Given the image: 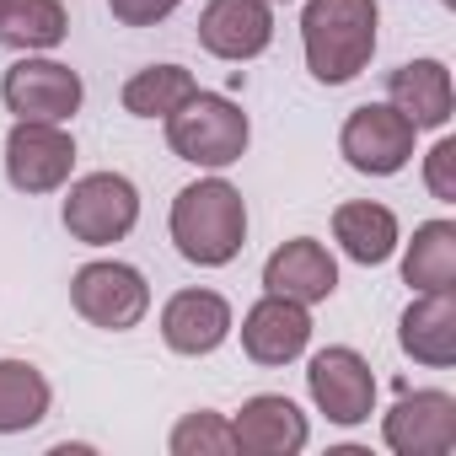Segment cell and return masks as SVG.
I'll return each instance as SVG.
<instances>
[{
	"mask_svg": "<svg viewBox=\"0 0 456 456\" xmlns=\"http://www.w3.org/2000/svg\"><path fill=\"white\" fill-rule=\"evenodd\" d=\"M264 290L269 296H285V301H301V306H317L338 290V264L322 242L312 237H296L285 242L280 253H269L264 264Z\"/></svg>",
	"mask_w": 456,
	"mask_h": 456,
	"instance_id": "9a60e30c",
	"label": "cell"
},
{
	"mask_svg": "<svg viewBox=\"0 0 456 456\" xmlns=\"http://www.w3.org/2000/svg\"><path fill=\"white\" fill-rule=\"evenodd\" d=\"M49 403H54V392H49L38 365L0 360V435H22V429L44 424Z\"/></svg>",
	"mask_w": 456,
	"mask_h": 456,
	"instance_id": "44dd1931",
	"label": "cell"
},
{
	"mask_svg": "<svg viewBox=\"0 0 456 456\" xmlns=\"http://www.w3.org/2000/svg\"><path fill=\"white\" fill-rule=\"evenodd\" d=\"M193 92H199V81H193L183 65H151V70H140V76L124 81V108H129L134 118H167V113H177Z\"/></svg>",
	"mask_w": 456,
	"mask_h": 456,
	"instance_id": "7402d4cb",
	"label": "cell"
},
{
	"mask_svg": "<svg viewBox=\"0 0 456 456\" xmlns=\"http://www.w3.org/2000/svg\"><path fill=\"white\" fill-rule=\"evenodd\" d=\"M403 280L413 290H456V220L413 225V242L403 253Z\"/></svg>",
	"mask_w": 456,
	"mask_h": 456,
	"instance_id": "d6986e66",
	"label": "cell"
},
{
	"mask_svg": "<svg viewBox=\"0 0 456 456\" xmlns=\"http://www.w3.org/2000/svg\"><path fill=\"white\" fill-rule=\"evenodd\" d=\"M253 140V124L248 113L232 102V97H220V92H193L177 113H167V145L177 161H193V167H232L242 161Z\"/></svg>",
	"mask_w": 456,
	"mask_h": 456,
	"instance_id": "3957f363",
	"label": "cell"
},
{
	"mask_svg": "<svg viewBox=\"0 0 456 456\" xmlns=\"http://www.w3.org/2000/svg\"><path fill=\"white\" fill-rule=\"evenodd\" d=\"M177 6H183V0H108V12H113L124 28H156V22H167Z\"/></svg>",
	"mask_w": 456,
	"mask_h": 456,
	"instance_id": "d4e9b609",
	"label": "cell"
},
{
	"mask_svg": "<svg viewBox=\"0 0 456 456\" xmlns=\"http://www.w3.org/2000/svg\"><path fill=\"white\" fill-rule=\"evenodd\" d=\"M172 242L199 269H225L248 242V204L225 177H199L172 199Z\"/></svg>",
	"mask_w": 456,
	"mask_h": 456,
	"instance_id": "6da1fadb",
	"label": "cell"
},
{
	"mask_svg": "<svg viewBox=\"0 0 456 456\" xmlns=\"http://www.w3.org/2000/svg\"><path fill=\"white\" fill-rule=\"evenodd\" d=\"M70 33V17L60 0H0V44L17 54L60 49Z\"/></svg>",
	"mask_w": 456,
	"mask_h": 456,
	"instance_id": "ffe728a7",
	"label": "cell"
},
{
	"mask_svg": "<svg viewBox=\"0 0 456 456\" xmlns=\"http://www.w3.org/2000/svg\"><path fill=\"white\" fill-rule=\"evenodd\" d=\"M312 344V317L301 301L285 296H264L248 317H242V349L253 365H290L301 360Z\"/></svg>",
	"mask_w": 456,
	"mask_h": 456,
	"instance_id": "5bb4252c",
	"label": "cell"
},
{
	"mask_svg": "<svg viewBox=\"0 0 456 456\" xmlns=\"http://www.w3.org/2000/svg\"><path fill=\"white\" fill-rule=\"evenodd\" d=\"M413 140L419 129L392 108V102H365L344 118V134H338V151L354 172L365 177H392L413 161Z\"/></svg>",
	"mask_w": 456,
	"mask_h": 456,
	"instance_id": "52a82bcc",
	"label": "cell"
},
{
	"mask_svg": "<svg viewBox=\"0 0 456 456\" xmlns=\"http://www.w3.org/2000/svg\"><path fill=\"white\" fill-rule=\"evenodd\" d=\"M424 183L440 204L456 199V140H435V151L424 156Z\"/></svg>",
	"mask_w": 456,
	"mask_h": 456,
	"instance_id": "cb8c5ba5",
	"label": "cell"
},
{
	"mask_svg": "<svg viewBox=\"0 0 456 456\" xmlns=\"http://www.w3.org/2000/svg\"><path fill=\"white\" fill-rule=\"evenodd\" d=\"M387 102L413 124V129H445L456 108L451 70L440 60H408L387 76Z\"/></svg>",
	"mask_w": 456,
	"mask_h": 456,
	"instance_id": "2e32d148",
	"label": "cell"
},
{
	"mask_svg": "<svg viewBox=\"0 0 456 456\" xmlns=\"http://www.w3.org/2000/svg\"><path fill=\"white\" fill-rule=\"evenodd\" d=\"M65 232L86 248H108V242H124L140 220V188L124 177V172H86L70 183L65 193Z\"/></svg>",
	"mask_w": 456,
	"mask_h": 456,
	"instance_id": "277c9868",
	"label": "cell"
},
{
	"mask_svg": "<svg viewBox=\"0 0 456 456\" xmlns=\"http://www.w3.org/2000/svg\"><path fill=\"white\" fill-rule=\"evenodd\" d=\"M70 306L102 333H129L151 312V285L134 264L97 258V264H81L70 274Z\"/></svg>",
	"mask_w": 456,
	"mask_h": 456,
	"instance_id": "5b68a950",
	"label": "cell"
},
{
	"mask_svg": "<svg viewBox=\"0 0 456 456\" xmlns=\"http://www.w3.org/2000/svg\"><path fill=\"white\" fill-rule=\"evenodd\" d=\"M269 6H280V0H269Z\"/></svg>",
	"mask_w": 456,
	"mask_h": 456,
	"instance_id": "4316f807",
	"label": "cell"
},
{
	"mask_svg": "<svg viewBox=\"0 0 456 456\" xmlns=\"http://www.w3.org/2000/svg\"><path fill=\"white\" fill-rule=\"evenodd\" d=\"M306 392L317 403V413H328V424H365L376 413V376H370V360L360 349H317L312 365H306Z\"/></svg>",
	"mask_w": 456,
	"mask_h": 456,
	"instance_id": "8992f818",
	"label": "cell"
},
{
	"mask_svg": "<svg viewBox=\"0 0 456 456\" xmlns=\"http://www.w3.org/2000/svg\"><path fill=\"white\" fill-rule=\"evenodd\" d=\"M397 344L408 360L429 370L456 365V290H419V301L403 312Z\"/></svg>",
	"mask_w": 456,
	"mask_h": 456,
	"instance_id": "e0dca14e",
	"label": "cell"
},
{
	"mask_svg": "<svg viewBox=\"0 0 456 456\" xmlns=\"http://www.w3.org/2000/svg\"><path fill=\"white\" fill-rule=\"evenodd\" d=\"M381 440L397 456H451L456 451V397L440 387L403 392L381 419Z\"/></svg>",
	"mask_w": 456,
	"mask_h": 456,
	"instance_id": "9c48e42d",
	"label": "cell"
},
{
	"mask_svg": "<svg viewBox=\"0 0 456 456\" xmlns=\"http://www.w3.org/2000/svg\"><path fill=\"white\" fill-rule=\"evenodd\" d=\"M440 6H456V0H440Z\"/></svg>",
	"mask_w": 456,
	"mask_h": 456,
	"instance_id": "484cf974",
	"label": "cell"
},
{
	"mask_svg": "<svg viewBox=\"0 0 456 456\" xmlns=\"http://www.w3.org/2000/svg\"><path fill=\"white\" fill-rule=\"evenodd\" d=\"M333 242H338L354 264L376 269V264H387V258L397 253V215H392L387 204H370V199L338 204V209H333Z\"/></svg>",
	"mask_w": 456,
	"mask_h": 456,
	"instance_id": "ac0fdd59",
	"label": "cell"
},
{
	"mask_svg": "<svg viewBox=\"0 0 456 456\" xmlns=\"http://www.w3.org/2000/svg\"><path fill=\"white\" fill-rule=\"evenodd\" d=\"M232 435H237V451H248V456H296V451H306L312 424L290 397L258 392V397H248L237 408Z\"/></svg>",
	"mask_w": 456,
	"mask_h": 456,
	"instance_id": "7c38bea8",
	"label": "cell"
},
{
	"mask_svg": "<svg viewBox=\"0 0 456 456\" xmlns=\"http://www.w3.org/2000/svg\"><path fill=\"white\" fill-rule=\"evenodd\" d=\"M199 44L215 60H258L274 44V6L269 0H209L199 12Z\"/></svg>",
	"mask_w": 456,
	"mask_h": 456,
	"instance_id": "8fae6325",
	"label": "cell"
},
{
	"mask_svg": "<svg viewBox=\"0 0 456 456\" xmlns=\"http://www.w3.org/2000/svg\"><path fill=\"white\" fill-rule=\"evenodd\" d=\"M0 97H6V108H12L17 118H28V124H65V118H76L86 86H81V76H76L70 65H60V60H33V54H28V60H17V65L6 70Z\"/></svg>",
	"mask_w": 456,
	"mask_h": 456,
	"instance_id": "ba28073f",
	"label": "cell"
},
{
	"mask_svg": "<svg viewBox=\"0 0 456 456\" xmlns=\"http://www.w3.org/2000/svg\"><path fill=\"white\" fill-rule=\"evenodd\" d=\"M232 301L220 290H177L161 306V338L172 354H215L232 338Z\"/></svg>",
	"mask_w": 456,
	"mask_h": 456,
	"instance_id": "4fadbf2b",
	"label": "cell"
},
{
	"mask_svg": "<svg viewBox=\"0 0 456 456\" xmlns=\"http://www.w3.org/2000/svg\"><path fill=\"white\" fill-rule=\"evenodd\" d=\"M172 456H232L237 451V435H232V419H220L209 408L199 413H183L177 429H172Z\"/></svg>",
	"mask_w": 456,
	"mask_h": 456,
	"instance_id": "603a6c76",
	"label": "cell"
},
{
	"mask_svg": "<svg viewBox=\"0 0 456 456\" xmlns=\"http://www.w3.org/2000/svg\"><path fill=\"white\" fill-rule=\"evenodd\" d=\"M376 0H306L301 12V44H306V70L322 86L354 81L370 54H376Z\"/></svg>",
	"mask_w": 456,
	"mask_h": 456,
	"instance_id": "7a4b0ae2",
	"label": "cell"
},
{
	"mask_svg": "<svg viewBox=\"0 0 456 456\" xmlns=\"http://www.w3.org/2000/svg\"><path fill=\"white\" fill-rule=\"evenodd\" d=\"M76 172V140L60 124H28L17 118V129L6 134V177L17 193H54L65 188Z\"/></svg>",
	"mask_w": 456,
	"mask_h": 456,
	"instance_id": "30bf717a",
	"label": "cell"
}]
</instances>
